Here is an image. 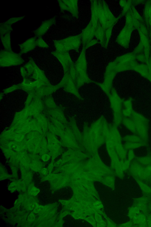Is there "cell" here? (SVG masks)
<instances>
[{
	"instance_id": "6da1fadb",
	"label": "cell",
	"mask_w": 151,
	"mask_h": 227,
	"mask_svg": "<svg viewBox=\"0 0 151 227\" xmlns=\"http://www.w3.org/2000/svg\"><path fill=\"white\" fill-rule=\"evenodd\" d=\"M91 17L86 27L80 34L83 47L87 49L95 44L97 40L106 48L113 27L119 18L115 17L104 0H91Z\"/></svg>"
},
{
	"instance_id": "7a4b0ae2",
	"label": "cell",
	"mask_w": 151,
	"mask_h": 227,
	"mask_svg": "<svg viewBox=\"0 0 151 227\" xmlns=\"http://www.w3.org/2000/svg\"><path fill=\"white\" fill-rule=\"evenodd\" d=\"M81 43L80 34L54 41L55 50L60 52H68L71 50L78 51Z\"/></svg>"
},
{
	"instance_id": "3957f363",
	"label": "cell",
	"mask_w": 151,
	"mask_h": 227,
	"mask_svg": "<svg viewBox=\"0 0 151 227\" xmlns=\"http://www.w3.org/2000/svg\"><path fill=\"white\" fill-rule=\"evenodd\" d=\"M135 124L136 134L145 141L147 142L148 140V121L142 115L133 112L131 116Z\"/></svg>"
},
{
	"instance_id": "277c9868",
	"label": "cell",
	"mask_w": 151,
	"mask_h": 227,
	"mask_svg": "<svg viewBox=\"0 0 151 227\" xmlns=\"http://www.w3.org/2000/svg\"><path fill=\"white\" fill-rule=\"evenodd\" d=\"M0 55L1 67L18 65L24 62L20 54L15 53L12 50H1Z\"/></svg>"
},
{
	"instance_id": "5b68a950",
	"label": "cell",
	"mask_w": 151,
	"mask_h": 227,
	"mask_svg": "<svg viewBox=\"0 0 151 227\" xmlns=\"http://www.w3.org/2000/svg\"><path fill=\"white\" fill-rule=\"evenodd\" d=\"M77 0H58L59 6L62 11H67L75 17L78 18L79 12Z\"/></svg>"
},
{
	"instance_id": "8992f818",
	"label": "cell",
	"mask_w": 151,
	"mask_h": 227,
	"mask_svg": "<svg viewBox=\"0 0 151 227\" xmlns=\"http://www.w3.org/2000/svg\"><path fill=\"white\" fill-rule=\"evenodd\" d=\"M132 30V29L125 26L117 37L116 40L117 43L124 47H127L129 42Z\"/></svg>"
},
{
	"instance_id": "52a82bcc",
	"label": "cell",
	"mask_w": 151,
	"mask_h": 227,
	"mask_svg": "<svg viewBox=\"0 0 151 227\" xmlns=\"http://www.w3.org/2000/svg\"><path fill=\"white\" fill-rule=\"evenodd\" d=\"M55 22V17H53L43 22L34 31L35 36L41 37Z\"/></svg>"
},
{
	"instance_id": "ba28073f",
	"label": "cell",
	"mask_w": 151,
	"mask_h": 227,
	"mask_svg": "<svg viewBox=\"0 0 151 227\" xmlns=\"http://www.w3.org/2000/svg\"><path fill=\"white\" fill-rule=\"evenodd\" d=\"M36 36L31 37L19 44V53L21 54L25 53L34 50L36 46Z\"/></svg>"
},
{
	"instance_id": "9c48e42d",
	"label": "cell",
	"mask_w": 151,
	"mask_h": 227,
	"mask_svg": "<svg viewBox=\"0 0 151 227\" xmlns=\"http://www.w3.org/2000/svg\"><path fill=\"white\" fill-rule=\"evenodd\" d=\"M11 33L0 34L1 42L5 50L11 51L12 49L11 44Z\"/></svg>"
},
{
	"instance_id": "30bf717a",
	"label": "cell",
	"mask_w": 151,
	"mask_h": 227,
	"mask_svg": "<svg viewBox=\"0 0 151 227\" xmlns=\"http://www.w3.org/2000/svg\"><path fill=\"white\" fill-rule=\"evenodd\" d=\"M147 143L145 142H126L124 146L127 150H134L145 146L147 145Z\"/></svg>"
},
{
	"instance_id": "8fae6325",
	"label": "cell",
	"mask_w": 151,
	"mask_h": 227,
	"mask_svg": "<svg viewBox=\"0 0 151 227\" xmlns=\"http://www.w3.org/2000/svg\"><path fill=\"white\" fill-rule=\"evenodd\" d=\"M123 124L126 128L134 134H136L135 124L131 119L127 118L123 120Z\"/></svg>"
},
{
	"instance_id": "7c38bea8",
	"label": "cell",
	"mask_w": 151,
	"mask_h": 227,
	"mask_svg": "<svg viewBox=\"0 0 151 227\" xmlns=\"http://www.w3.org/2000/svg\"><path fill=\"white\" fill-rule=\"evenodd\" d=\"M124 140L126 142H145L139 136L136 134L127 135L124 137Z\"/></svg>"
},
{
	"instance_id": "4fadbf2b",
	"label": "cell",
	"mask_w": 151,
	"mask_h": 227,
	"mask_svg": "<svg viewBox=\"0 0 151 227\" xmlns=\"http://www.w3.org/2000/svg\"><path fill=\"white\" fill-rule=\"evenodd\" d=\"M12 31V25L7 23L6 21L0 23V34H2L11 33Z\"/></svg>"
},
{
	"instance_id": "5bb4252c",
	"label": "cell",
	"mask_w": 151,
	"mask_h": 227,
	"mask_svg": "<svg viewBox=\"0 0 151 227\" xmlns=\"http://www.w3.org/2000/svg\"><path fill=\"white\" fill-rule=\"evenodd\" d=\"M35 44L36 46L41 48H47L49 47L48 45L43 39L41 37H36Z\"/></svg>"
},
{
	"instance_id": "9a60e30c",
	"label": "cell",
	"mask_w": 151,
	"mask_h": 227,
	"mask_svg": "<svg viewBox=\"0 0 151 227\" xmlns=\"http://www.w3.org/2000/svg\"><path fill=\"white\" fill-rule=\"evenodd\" d=\"M138 162L144 165H149L151 163V156H145L137 158Z\"/></svg>"
},
{
	"instance_id": "2e32d148",
	"label": "cell",
	"mask_w": 151,
	"mask_h": 227,
	"mask_svg": "<svg viewBox=\"0 0 151 227\" xmlns=\"http://www.w3.org/2000/svg\"><path fill=\"white\" fill-rule=\"evenodd\" d=\"M24 17V16L20 17H15L11 18L7 20L6 22L7 23L12 25L18 22L23 20Z\"/></svg>"
},
{
	"instance_id": "e0dca14e",
	"label": "cell",
	"mask_w": 151,
	"mask_h": 227,
	"mask_svg": "<svg viewBox=\"0 0 151 227\" xmlns=\"http://www.w3.org/2000/svg\"><path fill=\"white\" fill-rule=\"evenodd\" d=\"M127 155L128 156V160L129 161L132 160L135 157V153L134 150H128L127 152Z\"/></svg>"
},
{
	"instance_id": "ac0fdd59",
	"label": "cell",
	"mask_w": 151,
	"mask_h": 227,
	"mask_svg": "<svg viewBox=\"0 0 151 227\" xmlns=\"http://www.w3.org/2000/svg\"><path fill=\"white\" fill-rule=\"evenodd\" d=\"M37 190V189L35 188H32L31 192L32 193L33 195V194L36 195L38 193V191Z\"/></svg>"
},
{
	"instance_id": "d6986e66",
	"label": "cell",
	"mask_w": 151,
	"mask_h": 227,
	"mask_svg": "<svg viewBox=\"0 0 151 227\" xmlns=\"http://www.w3.org/2000/svg\"><path fill=\"white\" fill-rule=\"evenodd\" d=\"M49 156L47 155H45L42 157L44 161H47L49 159Z\"/></svg>"
}]
</instances>
